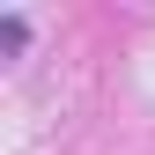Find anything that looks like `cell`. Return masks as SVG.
<instances>
[{
	"instance_id": "obj_1",
	"label": "cell",
	"mask_w": 155,
	"mask_h": 155,
	"mask_svg": "<svg viewBox=\"0 0 155 155\" xmlns=\"http://www.w3.org/2000/svg\"><path fill=\"white\" fill-rule=\"evenodd\" d=\"M22 37H30L22 15H0V52H22Z\"/></svg>"
}]
</instances>
